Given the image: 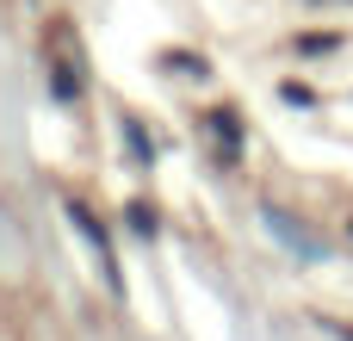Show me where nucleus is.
<instances>
[{
  "mask_svg": "<svg viewBox=\"0 0 353 341\" xmlns=\"http://www.w3.org/2000/svg\"><path fill=\"white\" fill-rule=\"evenodd\" d=\"M279 93H285V99H292V106H310V99H316V93H310V87H298V81H285V87H279Z\"/></svg>",
  "mask_w": 353,
  "mask_h": 341,
  "instance_id": "obj_3",
  "label": "nucleus"
},
{
  "mask_svg": "<svg viewBox=\"0 0 353 341\" xmlns=\"http://www.w3.org/2000/svg\"><path fill=\"white\" fill-rule=\"evenodd\" d=\"M130 230H143V236H155V211H149V205H130Z\"/></svg>",
  "mask_w": 353,
  "mask_h": 341,
  "instance_id": "obj_2",
  "label": "nucleus"
},
{
  "mask_svg": "<svg viewBox=\"0 0 353 341\" xmlns=\"http://www.w3.org/2000/svg\"><path fill=\"white\" fill-rule=\"evenodd\" d=\"M211 130L223 137V155H236V137H242V130H236V112H230V106H217V112H211Z\"/></svg>",
  "mask_w": 353,
  "mask_h": 341,
  "instance_id": "obj_1",
  "label": "nucleus"
}]
</instances>
